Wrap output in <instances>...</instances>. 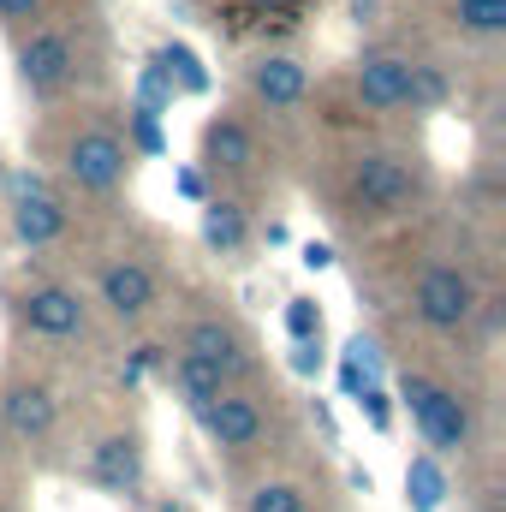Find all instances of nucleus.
Listing matches in <instances>:
<instances>
[{
  "instance_id": "obj_29",
  "label": "nucleus",
  "mask_w": 506,
  "mask_h": 512,
  "mask_svg": "<svg viewBox=\"0 0 506 512\" xmlns=\"http://www.w3.org/2000/svg\"><path fill=\"white\" fill-rule=\"evenodd\" d=\"M161 512H179V507H161Z\"/></svg>"
},
{
  "instance_id": "obj_2",
  "label": "nucleus",
  "mask_w": 506,
  "mask_h": 512,
  "mask_svg": "<svg viewBox=\"0 0 506 512\" xmlns=\"http://www.w3.org/2000/svg\"><path fill=\"white\" fill-rule=\"evenodd\" d=\"M417 310L429 328H459L471 316V280L453 274V268H429L423 286H417Z\"/></svg>"
},
{
  "instance_id": "obj_15",
  "label": "nucleus",
  "mask_w": 506,
  "mask_h": 512,
  "mask_svg": "<svg viewBox=\"0 0 506 512\" xmlns=\"http://www.w3.org/2000/svg\"><path fill=\"white\" fill-rule=\"evenodd\" d=\"M191 352L215 358V364H221L227 376H233V370L245 364V358H239V340H233V328H221V322H197V328H191Z\"/></svg>"
},
{
  "instance_id": "obj_7",
  "label": "nucleus",
  "mask_w": 506,
  "mask_h": 512,
  "mask_svg": "<svg viewBox=\"0 0 506 512\" xmlns=\"http://www.w3.org/2000/svg\"><path fill=\"white\" fill-rule=\"evenodd\" d=\"M405 84H411V60H399V54H376V60H364V72H358V96H364L370 108L405 102Z\"/></svg>"
},
{
  "instance_id": "obj_1",
  "label": "nucleus",
  "mask_w": 506,
  "mask_h": 512,
  "mask_svg": "<svg viewBox=\"0 0 506 512\" xmlns=\"http://www.w3.org/2000/svg\"><path fill=\"white\" fill-rule=\"evenodd\" d=\"M405 405H411V417H417V429H423L429 447H441V453L465 447L471 417H465V405L453 393H441V387H429V382H405Z\"/></svg>"
},
{
  "instance_id": "obj_21",
  "label": "nucleus",
  "mask_w": 506,
  "mask_h": 512,
  "mask_svg": "<svg viewBox=\"0 0 506 512\" xmlns=\"http://www.w3.org/2000/svg\"><path fill=\"white\" fill-rule=\"evenodd\" d=\"M251 512H304V495L286 489V483H262L251 495Z\"/></svg>"
},
{
  "instance_id": "obj_20",
  "label": "nucleus",
  "mask_w": 506,
  "mask_h": 512,
  "mask_svg": "<svg viewBox=\"0 0 506 512\" xmlns=\"http://www.w3.org/2000/svg\"><path fill=\"white\" fill-rule=\"evenodd\" d=\"M459 24L477 36H495L506 24V0H459Z\"/></svg>"
},
{
  "instance_id": "obj_5",
  "label": "nucleus",
  "mask_w": 506,
  "mask_h": 512,
  "mask_svg": "<svg viewBox=\"0 0 506 512\" xmlns=\"http://www.w3.org/2000/svg\"><path fill=\"white\" fill-rule=\"evenodd\" d=\"M358 197H364L370 209H399V203L411 197V173H405L393 155H370V161L358 167Z\"/></svg>"
},
{
  "instance_id": "obj_19",
  "label": "nucleus",
  "mask_w": 506,
  "mask_h": 512,
  "mask_svg": "<svg viewBox=\"0 0 506 512\" xmlns=\"http://www.w3.org/2000/svg\"><path fill=\"white\" fill-rule=\"evenodd\" d=\"M155 66H161V72H179V84H185L191 96H203V90H209V72H203V66H197V54H191V48H179V42H173V48H161V54H155Z\"/></svg>"
},
{
  "instance_id": "obj_17",
  "label": "nucleus",
  "mask_w": 506,
  "mask_h": 512,
  "mask_svg": "<svg viewBox=\"0 0 506 512\" xmlns=\"http://www.w3.org/2000/svg\"><path fill=\"white\" fill-rule=\"evenodd\" d=\"M203 149H209V161H221V167H251V137H245V126H209Z\"/></svg>"
},
{
  "instance_id": "obj_4",
  "label": "nucleus",
  "mask_w": 506,
  "mask_h": 512,
  "mask_svg": "<svg viewBox=\"0 0 506 512\" xmlns=\"http://www.w3.org/2000/svg\"><path fill=\"white\" fill-rule=\"evenodd\" d=\"M66 72H72V48H66V36H36V42H24V54H18V78H24L30 90H54V84H66Z\"/></svg>"
},
{
  "instance_id": "obj_22",
  "label": "nucleus",
  "mask_w": 506,
  "mask_h": 512,
  "mask_svg": "<svg viewBox=\"0 0 506 512\" xmlns=\"http://www.w3.org/2000/svg\"><path fill=\"white\" fill-rule=\"evenodd\" d=\"M447 96V84H441V72H429V66H411V84H405V102H441Z\"/></svg>"
},
{
  "instance_id": "obj_9",
  "label": "nucleus",
  "mask_w": 506,
  "mask_h": 512,
  "mask_svg": "<svg viewBox=\"0 0 506 512\" xmlns=\"http://www.w3.org/2000/svg\"><path fill=\"white\" fill-rule=\"evenodd\" d=\"M60 227H66L60 203H54V197H42V191L30 185V191L18 197V209H12V233H18L24 245H48V239H54Z\"/></svg>"
},
{
  "instance_id": "obj_13",
  "label": "nucleus",
  "mask_w": 506,
  "mask_h": 512,
  "mask_svg": "<svg viewBox=\"0 0 506 512\" xmlns=\"http://www.w3.org/2000/svg\"><path fill=\"white\" fill-rule=\"evenodd\" d=\"M6 423H12L18 435H48V423H54L48 393H42V387H18V393L6 399Z\"/></svg>"
},
{
  "instance_id": "obj_26",
  "label": "nucleus",
  "mask_w": 506,
  "mask_h": 512,
  "mask_svg": "<svg viewBox=\"0 0 506 512\" xmlns=\"http://www.w3.org/2000/svg\"><path fill=\"white\" fill-rule=\"evenodd\" d=\"M36 12V0H0V18H30Z\"/></svg>"
},
{
  "instance_id": "obj_6",
  "label": "nucleus",
  "mask_w": 506,
  "mask_h": 512,
  "mask_svg": "<svg viewBox=\"0 0 506 512\" xmlns=\"http://www.w3.org/2000/svg\"><path fill=\"white\" fill-rule=\"evenodd\" d=\"M24 322L42 328V334H78L84 328V304L72 292H60V286H42V292L24 298Z\"/></svg>"
},
{
  "instance_id": "obj_27",
  "label": "nucleus",
  "mask_w": 506,
  "mask_h": 512,
  "mask_svg": "<svg viewBox=\"0 0 506 512\" xmlns=\"http://www.w3.org/2000/svg\"><path fill=\"white\" fill-rule=\"evenodd\" d=\"M304 262H310V268H328L334 251H328V245H304Z\"/></svg>"
},
{
  "instance_id": "obj_24",
  "label": "nucleus",
  "mask_w": 506,
  "mask_h": 512,
  "mask_svg": "<svg viewBox=\"0 0 506 512\" xmlns=\"http://www.w3.org/2000/svg\"><path fill=\"white\" fill-rule=\"evenodd\" d=\"M358 405L370 411V423H376V429H387V393H381V387H364V393H358Z\"/></svg>"
},
{
  "instance_id": "obj_10",
  "label": "nucleus",
  "mask_w": 506,
  "mask_h": 512,
  "mask_svg": "<svg viewBox=\"0 0 506 512\" xmlns=\"http://www.w3.org/2000/svg\"><path fill=\"white\" fill-rule=\"evenodd\" d=\"M102 298H108L120 316H143V310H149V298H155V286H149V268H137V262L108 268V274H102Z\"/></svg>"
},
{
  "instance_id": "obj_14",
  "label": "nucleus",
  "mask_w": 506,
  "mask_h": 512,
  "mask_svg": "<svg viewBox=\"0 0 506 512\" xmlns=\"http://www.w3.org/2000/svg\"><path fill=\"white\" fill-rule=\"evenodd\" d=\"M221 382H227V370H221L215 358H203V352H185V358H179V387L197 399V411L221 393Z\"/></svg>"
},
{
  "instance_id": "obj_23",
  "label": "nucleus",
  "mask_w": 506,
  "mask_h": 512,
  "mask_svg": "<svg viewBox=\"0 0 506 512\" xmlns=\"http://www.w3.org/2000/svg\"><path fill=\"white\" fill-rule=\"evenodd\" d=\"M286 328H292L298 340H316V328H322V310H316L310 298H292V310H286Z\"/></svg>"
},
{
  "instance_id": "obj_28",
  "label": "nucleus",
  "mask_w": 506,
  "mask_h": 512,
  "mask_svg": "<svg viewBox=\"0 0 506 512\" xmlns=\"http://www.w3.org/2000/svg\"><path fill=\"white\" fill-rule=\"evenodd\" d=\"M352 6H358V12H370V6H376V0H352Z\"/></svg>"
},
{
  "instance_id": "obj_18",
  "label": "nucleus",
  "mask_w": 506,
  "mask_h": 512,
  "mask_svg": "<svg viewBox=\"0 0 506 512\" xmlns=\"http://www.w3.org/2000/svg\"><path fill=\"white\" fill-rule=\"evenodd\" d=\"M203 239H209L215 251H233V245L245 239V215H239L233 203H209V215H203Z\"/></svg>"
},
{
  "instance_id": "obj_8",
  "label": "nucleus",
  "mask_w": 506,
  "mask_h": 512,
  "mask_svg": "<svg viewBox=\"0 0 506 512\" xmlns=\"http://www.w3.org/2000/svg\"><path fill=\"white\" fill-rule=\"evenodd\" d=\"M203 423H209V435H215L221 447H251L256 429H262V423H256V411L245 405V399H221V393L203 405Z\"/></svg>"
},
{
  "instance_id": "obj_11",
  "label": "nucleus",
  "mask_w": 506,
  "mask_h": 512,
  "mask_svg": "<svg viewBox=\"0 0 506 512\" xmlns=\"http://www.w3.org/2000/svg\"><path fill=\"white\" fill-rule=\"evenodd\" d=\"M251 84L268 108H292V102L304 96V66H298V60H262L251 72Z\"/></svg>"
},
{
  "instance_id": "obj_25",
  "label": "nucleus",
  "mask_w": 506,
  "mask_h": 512,
  "mask_svg": "<svg viewBox=\"0 0 506 512\" xmlns=\"http://www.w3.org/2000/svg\"><path fill=\"white\" fill-rule=\"evenodd\" d=\"M292 370H298V376H316V370H322V358H316V346H310V340H298V352H292Z\"/></svg>"
},
{
  "instance_id": "obj_16",
  "label": "nucleus",
  "mask_w": 506,
  "mask_h": 512,
  "mask_svg": "<svg viewBox=\"0 0 506 512\" xmlns=\"http://www.w3.org/2000/svg\"><path fill=\"white\" fill-rule=\"evenodd\" d=\"M405 495H411V512H435L441 507L447 477L435 471V459H411V471H405Z\"/></svg>"
},
{
  "instance_id": "obj_12",
  "label": "nucleus",
  "mask_w": 506,
  "mask_h": 512,
  "mask_svg": "<svg viewBox=\"0 0 506 512\" xmlns=\"http://www.w3.org/2000/svg\"><path fill=\"white\" fill-rule=\"evenodd\" d=\"M96 477H102L108 489H137V477H143L137 447H131V441H102V447H96Z\"/></svg>"
},
{
  "instance_id": "obj_3",
  "label": "nucleus",
  "mask_w": 506,
  "mask_h": 512,
  "mask_svg": "<svg viewBox=\"0 0 506 512\" xmlns=\"http://www.w3.org/2000/svg\"><path fill=\"white\" fill-rule=\"evenodd\" d=\"M66 173H72L78 185H90V191H108V185H120V173H126V149H120L108 131H90V137L72 143Z\"/></svg>"
}]
</instances>
